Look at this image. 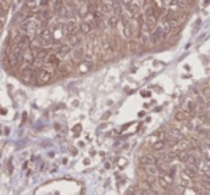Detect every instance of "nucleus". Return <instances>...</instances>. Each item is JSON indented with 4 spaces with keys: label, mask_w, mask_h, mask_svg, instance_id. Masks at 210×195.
Segmentation results:
<instances>
[{
    "label": "nucleus",
    "mask_w": 210,
    "mask_h": 195,
    "mask_svg": "<svg viewBox=\"0 0 210 195\" xmlns=\"http://www.w3.org/2000/svg\"><path fill=\"white\" fill-rule=\"evenodd\" d=\"M38 29H39L38 20H32V19H30V20H26V22H23L22 25H20V32L26 33V35H29V36L36 35Z\"/></svg>",
    "instance_id": "nucleus-1"
},
{
    "label": "nucleus",
    "mask_w": 210,
    "mask_h": 195,
    "mask_svg": "<svg viewBox=\"0 0 210 195\" xmlns=\"http://www.w3.org/2000/svg\"><path fill=\"white\" fill-rule=\"evenodd\" d=\"M49 17H50V13L46 10V7L42 9V10L38 13V20H43V22H46V20H49Z\"/></svg>",
    "instance_id": "nucleus-25"
},
{
    "label": "nucleus",
    "mask_w": 210,
    "mask_h": 195,
    "mask_svg": "<svg viewBox=\"0 0 210 195\" xmlns=\"http://www.w3.org/2000/svg\"><path fill=\"white\" fill-rule=\"evenodd\" d=\"M140 43H141V45L147 43V36H145L144 33H143V35H140Z\"/></svg>",
    "instance_id": "nucleus-36"
},
{
    "label": "nucleus",
    "mask_w": 210,
    "mask_h": 195,
    "mask_svg": "<svg viewBox=\"0 0 210 195\" xmlns=\"http://www.w3.org/2000/svg\"><path fill=\"white\" fill-rule=\"evenodd\" d=\"M166 38H167V35L164 33L163 27L157 26L154 30H153V33H151V38H150V39H151V42H153L154 45H158V43H161V42H163Z\"/></svg>",
    "instance_id": "nucleus-3"
},
{
    "label": "nucleus",
    "mask_w": 210,
    "mask_h": 195,
    "mask_svg": "<svg viewBox=\"0 0 210 195\" xmlns=\"http://www.w3.org/2000/svg\"><path fill=\"white\" fill-rule=\"evenodd\" d=\"M68 43H69V46L76 48V46H79V45L82 43V39H81L79 35L73 33V35H71V36H68Z\"/></svg>",
    "instance_id": "nucleus-11"
},
{
    "label": "nucleus",
    "mask_w": 210,
    "mask_h": 195,
    "mask_svg": "<svg viewBox=\"0 0 210 195\" xmlns=\"http://www.w3.org/2000/svg\"><path fill=\"white\" fill-rule=\"evenodd\" d=\"M190 116L186 111H177L176 114H174V119L176 121H180V122H184V121H187Z\"/></svg>",
    "instance_id": "nucleus-17"
},
{
    "label": "nucleus",
    "mask_w": 210,
    "mask_h": 195,
    "mask_svg": "<svg viewBox=\"0 0 210 195\" xmlns=\"http://www.w3.org/2000/svg\"><path fill=\"white\" fill-rule=\"evenodd\" d=\"M186 112L188 114V116H190V118H193L194 115H196V112H197V106L194 105V102H191V101H190V102L187 103V111H186Z\"/></svg>",
    "instance_id": "nucleus-24"
},
{
    "label": "nucleus",
    "mask_w": 210,
    "mask_h": 195,
    "mask_svg": "<svg viewBox=\"0 0 210 195\" xmlns=\"http://www.w3.org/2000/svg\"><path fill=\"white\" fill-rule=\"evenodd\" d=\"M38 0H28L26 2V7L28 9H30V10H36L38 9Z\"/></svg>",
    "instance_id": "nucleus-29"
},
{
    "label": "nucleus",
    "mask_w": 210,
    "mask_h": 195,
    "mask_svg": "<svg viewBox=\"0 0 210 195\" xmlns=\"http://www.w3.org/2000/svg\"><path fill=\"white\" fill-rule=\"evenodd\" d=\"M141 164L143 165H148V164H155V158L151 155V154H145V155H143L141 157Z\"/></svg>",
    "instance_id": "nucleus-19"
},
{
    "label": "nucleus",
    "mask_w": 210,
    "mask_h": 195,
    "mask_svg": "<svg viewBox=\"0 0 210 195\" xmlns=\"http://www.w3.org/2000/svg\"><path fill=\"white\" fill-rule=\"evenodd\" d=\"M83 56H85V50H83V48H81V45H79V46H76V49L73 50V59L79 60V59H82Z\"/></svg>",
    "instance_id": "nucleus-22"
},
{
    "label": "nucleus",
    "mask_w": 210,
    "mask_h": 195,
    "mask_svg": "<svg viewBox=\"0 0 210 195\" xmlns=\"http://www.w3.org/2000/svg\"><path fill=\"white\" fill-rule=\"evenodd\" d=\"M81 129H82V126L81 125H75L73 126V129H72V134H73V136H78L79 134H81Z\"/></svg>",
    "instance_id": "nucleus-34"
},
{
    "label": "nucleus",
    "mask_w": 210,
    "mask_h": 195,
    "mask_svg": "<svg viewBox=\"0 0 210 195\" xmlns=\"http://www.w3.org/2000/svg\"><path fill=\"white\" fill-rule=\"evenodd\" d=\"M141 95H143L144 98H148V96H150V92H147V91H144V92H141Z\"/></svg>",
    "instance_id": "nucleus-38"
},
{
    "label": "nucleus",
    "mask_w": 210,
    "mask_h": 195,
    "mask_svg": "<svg viewBox=\"0 0 210 195\" xmlns=\"http://www.w3.org/2000/svg\"><path fill=\"white\" fill-rule=\"evenodd\" d=\"M22 79L28 85H33L36 82V73H35L32 66H25L22 69Z\"/></svg>",
    "instance_id": "nucleus-2"
},
{
    "label": "nucleus",
    "mask_w": 210,
    "mask_h": 195,
    "mask_svg": "<svg viewBox=\"0 0 210 195\" xmlns=\"http://www.w3.org/2000/svg\"><path fill=\"white\" fill-rule=\"evenodd\" d=\"M102 48H101V50H102V53H104V58L107 59V58H111L112 56V53H114V46H112V43H111L110 40H107V39H104L102 40Z\"/></svg>",
    "instance_id": "nucleus-7"
},
{
    "label": "nucleus",
    "mask_w": 210,
    "mask_h": 195,
    "mask_svg": "<svg viewBox=\"0 0 210 195\" xmlns=\"http://www.w3.org/2000/svg\"><path fill=\"white\" fill-rule=\"evenodd\" d=\"M124 36L128 38V39H133V36H134V26H133V23H128V25L124 26Z\"/></svg>",
    "instance_id": "nucleus-18"
},
{
    "label": "nucleus",
    "mask_w": 210,
    "mask_h": 195,
    "mask_svg": "<svg viewBox=\"0 0 210 195\" xmlns=\"http://www.w3.org/2000/svg\"><path fill=\"white\" fill-rule=\"evenodd\" d=\"M91 68H92V60H89V59L82 60L81 65H79V73H85V72H88Z\"/></svg>",
    "instance_id": "nucleus-13"
},
{
    "label": "nucleus",
    "mask_w": 210,
    "mask_h": 195,
    "mask_svg": "<svg viewBox=\"0 0 210 195\" xmlns=\"http://www.w3.org/2000/svg\"><path fill=\"white\" fill-rule=\"evenodd\" d=\"M190 146H191V144L187 139H181L180 142H177V151H187Z\"/></svg>",
    "instance_id": "nucleus-20"
},
{
    "label": "nucleus",
    "mask_w": 210,
    "mask_h": 195,
    "mask_svg": "<svg viewBox=\"0 0 210 195\" xmlns=\"http://www.w3.org/2000/svg\"><path fill=\"white\" fill-rule=\"evenodd\" d=\"M49 2H50V0H39L38 5H39V7L45 9V7H48V6H49Z\"/></svg>",
    "instance_id": "nucleus-35"
},
{
    "label": "nucleus",
    "mask_w": 210,
    "mask_h": 195,
    "mask_svg": "<svg viewBox=\"0 0 210 195\" xmlns=\"http://www.w3.org/2000/svg\"><path fill=\"white\" fill-rule=\"evenodd\" d=\"M83 164L85 165H89V159H83Z\"/></svg>",
    "instance_id": "nucleus-41"
},
{
    "label": "nucleus",
    "mask_w": 210,
    "mask_h": 195,
    "mask_svg": "<svg viewBox=\"0 0 210 195\" xmlns=\"http://www.w3.org/2000/svg\"><path fill=\"white\" fill-rule=\"evenodd\" d=\"M206 102L209 103V106H210V92H206Z\"/></svg>",
    "instance_id": "nucleus-37"
},
{
    "label": "nucleus",
    "mask_w": 210,
    "mask_h": 195,
    "mask_svg": "<svg viewBox=\"0 0 210 195\" xmlns=\"http://www.w3.org/2000/svg\"><path fill=\"white\" fill-rule=\"evenodd\" d=\"M56 15L61 17V19H66V17L71 16V13H69V9H68L65 5H62L58 10H56Z\"/></svg>",
    "instance_id": "nucleus-15"
},
{
    "label": "nucleus",
    "mask_w": 210,
    "mask_h": 195,
    "mask_svg": "<svg viewBox=\"0 0 210 195\" xmlns=\"http://www.w3.org/2000/svg\"><path fill=\"white\" fill-rule=\"evenodd\" d=\"M50 79H52V71H49V69H39V72L36 73V81H38V83H42V85H45V83H48V82H50Z\"/></svg>",
    "instance_id": "nucleus-4"
},
{
    "label": "nucleus",
    "mask_w": 210,
    "mask_h": 195,
    "mask_svg": "<svg viewBox=\"0 0 210 195\" xmlns=\"http://www.w3.org/2000/svg\"><path fill=\"white\" fill-rule=\"evenodd\" d=\"M107 23H108V27L114 29V27H117V25L120 23V17L117 16V15H110L108 19H107Z\"/></svg>",
    "instance_id": "nucleus-16"
},
{
    "label": "nucleus",
    "mask_w": 210,
    "mask_h": 195,
    "mask_svg": "<svg viewBox=\"0 0 210 195\" xmlns=\"http://www.w3.org/2000/svg\"><path fill=\"white\" fill-rule=\"evenodd\" d=\"M33 53H35V58H36V59L45 60L46 56H48V50H45L43 48H40V49H38V50H35Z\"/></svg>",
    "instance_id": "nucleus-23"
},
{
    "label": "nucleus",
    "mask_w": 210,
    "mask_h": 195,
    "mask_svg": "<svg viewBox=\"0 0 210 195\" xmlns=\"http://www.w3.org/2000/svg\"><path fill=\"white\" fill-rule=\"evenodd\" d=\"M78 30V26L76 23H75V20H69L68 23H65L63 26H62V32H63V35L65 36H71V35H73V33H76Z\"/></svg>",
    "instance_id": "nucleus-6"
},
{
    "label": "nucleus",
    "mask_w": 210,
    "mask_h": 195,
    "mask_svg": "<svg viewBox=\"0 0 210 195\" xmlns=\"http://www.w3.org/2000/svg\"><path fill=\"white\" fill-rule=\"evenodd\" d=\"M168 134H170V136H173L174 139H181V138H183L178 129H170V132H168Z\"/></svg>",
    "instance_id": "nucleus-31"
},
{
    "label": "nucleus",
    "mask_w": 210,
    "mask_h": 195,
    "mask_svg": "<svg viewBox=\"0 0 210 195\" xmlns=\"http://www.w3.org/2000/svg\"><path fill=\"white\" fill-rule=\"evenodd\" d=\"M128 48H130V52L138 53L140 50H141V43H140V42H135V40H131L130 45H128Z\"/></svg>",
    "instance_id": "nucleus-21"
},
{
    "label": "nucleus",
    "mask_w": 210,
    "mask_h": 195,
    "mask_svg": "<svg viewBox=\"0 0 210 195\" xmlns=\"http://www.w3.org/2000/svg\"><path fill=\"white\" fill-rule=\"evenodd\" d=\"M45 62H46V63H49V65H58L61 60H59V56H58V55L53 52V53H48V56H46Z\"/></svg>",
    "instance_id": "nucleus-14"
},
{
    "label": "nucleus",
    "mask_w": 210,
    "mask_h": 195,
    "mask_svg": "<svg viewBox=\"0 0 210 195\" xmlns=\"http://www.w3.org/2000/svg\"><path fill=\"white\" fill-rule=\"evenodd\" d=\"M98 12H100L101 15H110L111 12H112V6H110L108 3H105V2H101V3H98Z\"/></svg>",
    "instance_id": "nucleus-12"
},
{
    "label": "nucleus",
    "mask_w": 210,
    "mask_h": 195,
    "mask_svg": "<svg viewBox=\"0 0 210 195\" xmlns=\"http://www.w3.org/2000/svg\"><path fill=\"white\" fill-rule=\"evenodd\" d=\"M55 53L59 58H65L71 53V46L69 45H58V46H55Z\"/></svg>",
    "instance_id": "nucleus-8"
},
{
    "label": "nucleus",
    "mask_w": 210,
    "mask_h": 195,
    "mask_svg": "<svg viewBox=\"0 0 210 195\" xmlns=\"http://www.w3.org/2000/svg\"><path fill=\"white\" fill-rule=\"evenodd\" d=\"M120 19H121L122 26H125V25H128V23H131V15H130L128 12H122Z\"/></svg>",
    "instance_id": "nucleus-27"
},
{
    "label": "nucleus",
    "mask_w": 210,
    "mask_h": 195,
    "mask_svg": "<svg viewBox=\"0 0 210 195\" xmlns=\"http://www.w3.org/2000/svg\"><path fill=\"white\" fill-rule=\"evenodd\" d=\"M199 172H200L202 177H207V175H210V167H209V165H206V164L200 165V167H199Z\"/></svg>",
    "instance_id": "nucleus-28"
},
{
    "label": "nucleus",
    "mask_w": 210,
    "mask_h": 195,
    "mask_svg": "<svg viewBox=\"0 0 210 195\" xmlns=\"http://www.w3.org/2000/svg\"><path fill=\"white\" fill-rule=\"evenodd\" d=\"M20 62H23L26 66H32L33 65V62H35V53H33V50L30 48H26V49H23V52H22V59H20Z\"/></svg>",
    "instance_id": "nucleus-5"
},
{
    "label": "nucleus",
    "mask_w": 210,
    "mask_h": 195,
    "mask_svg": "<svg viewBox=\"0 0 210 195\" xmlns=\"http://www.w3.org/2000/svg\"><path fill=\"white\" fill-rule=\"evenodd\" d=\"M5 26V19H0V29Z\"/></svg>",
    "instance_id": "nucleus-40"
},
{
    "label": "nucleus",
    "mask_w": 210,
    "mask_h": 195,
    "mask_svg": "<svg viewBox=\"0 0 210 195\" xmlns=\"http://www.w3.org/2000/svg\"><path fill=\"white\" fill-rule=\"evenodd\" d=\"M134 0H122V3H124V5L127 6V5H130V3H133Z\"/></svg>",
    "instance_id": "nucleus-39"
},
{
    "label": "nucleus",
    "mask_w": 210,
    "mask_h": 195,
    "mask_svg": "<svg viewBox=\"0 0 210 195\" xmlns=\"http://www.w3.org/2000/svg\"><path fill=\"white\" fill-rule=\"evenodd\" d=\"M92 29H94V26H92V25H91L89 22H86V20L81 22V23H79V26H78V30L82 33V35H88V33L91 32Z\"/></svg>",
    "instance_id": "nucleus-9"
},
{
    "label": "nucleus",
    "mask_w": 210,
    "mask_h": 195,
    "mask_svg": "<svg viewBox=\"0 0 210 195\" xmlns=\"http://www.w3.org/2000/svg\"><path fill=\"white\" fill-rule=\"evenodd\" d=\"M49 5H52V9H53V12L56 13V10H58V9H59L63 3H62V0H50Z\"/></svg>",
    "instance_id": "nucleus-30"
},
{
    "label": "nucleus",
    "mask_w": 210,
    "mask_h": 195,
    "mask_svg": "<svg viewBox=\"0 0 210 195\" xmlns=\"http://www.w3.org/2000/svg\"><path fill=\"white\" fill-rule=\"evenodd\" d=\"M158 184H160V187H161V188H164V190L170 187V184L167 182V181H166V178H164L163 175H161V177H158Z\"/></svg>",
    "instance_id": "nucleus-32"
},
{
    "label": "nucleus",
    "mask_w": 210,
    "mask_h": 195,
    "mask_svg": "<svg viewBox=\"0 0 210 195\" xmlns=\"http://www.w3.org/2000/svg\"><path fill=\"white\" fill-rule=\"evenodd\" d=\"M166 146H167V144L164 141H157V142L153 144V149L157 151V152H161V151H164V149H166Z\"/></svg>",
    "instance_id": "nucleus-26"
},
{
    "label": "nucleus",
    "mask_w": 210,
    "mask_h": 195,
    "mask_svg": "<svg viewBox=\"0 0 210 195\" xmlns=\"http://www.w3.org/2000/svg\"><path fill=\"white\" fill-rule=\"evenodd\" d=\"M145 182H147L148 187H154V185H155V177H151V175L145 177Z\"/></svg>",
    "instance_id": "nucleus-33"
},
{
    "label": "nucleus",
    "mask_w": 210,
    "mask_h": 195,
    "mask_svg": "<svg viewBox=\"0 0 210 195\" xmlns=\"http://www.w3.org/2000/svg\"><path fill=\"white\" fill-rule=\"evenodd\" d=\"M145 172H147V175H151V177H158L160 169L155 164H148V165H145Z\"/></svg>",
    "instance_id": "nucleus-10"
}]
</instances>
